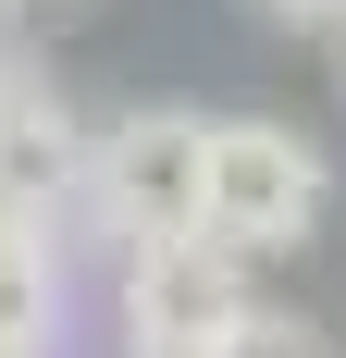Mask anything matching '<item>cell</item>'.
<instances>
[{"mask_svg":"<svg viewBox=\"0 0 346 358\" xmlns=\"http://www.w3.org/2000/svg\"><path fill=\"white\" fill-rule=\"evenodd\" d=\"M334 210V161L272 111H223L210 124V185H198V235L223 259H297Z\"/></svg>","mask_w":346,"mask_h":358,"instance_id":"obj_1","label":"cell"},{"mask_svg":"<svg viewBox=\"0 0 346 358\" xmlns=\"http://www.w3.org/2000/svg\"><path fill=\"white\" fill-rule=\"evenodd\" d=\"M198 185H210V124L198 111H111L87 124V173H74V210L99 222L111 248H173V235H198Z\"/></svg>","mask_w":346,"mask_h":358,"instance_id":"obj_2","label":"cell"},{"mask_svg":"<svg viewBox=\"0 0 346 358\" xmlns=\"http://www.w3.org/2000/svg\"><path fill=\"white\" fill-rule=\"evenodd\" d=\"M247 309V259H223L210 235H173V248H124V285H111V334L124 358H210V334Z\"/></svg>","mask_w":346,"mask_h":358,"instance_id":"obj_3","label":"cell"},{"mask_svg":"<svg viewBox=\"0 0 346 358\" xmlns=\"http://www.w3.org/2000/svg\"><path fill=\"white\" fill-rule=\"evenodd\" d=\"M74 173H87V124L50 74L0 62V198L25 210H74Z\"/></svg>","mask_w":346,"mask_h":358,"instance_id":"obj_4","label":"cell"},{"mask_svg":"<svg viewBox=\"0 0 346 358\" xmlns=\"http://www.w3.org/2000/svg\"><path fill=\"white\" fill-rule=\"evenodd\" d=\"M74 309V259H62V210L0 198V358H50Z\"/></svg>","mask_w":346,"mask_h":358,"instance_id":"obj_5","label":"cell"},{"mask_svg":"<svg viewBox=\"0 0 346 358\" xmlns=\"http://www.w3.org/2000/svg\"><path fill=\"white\" fill-rule=\"evenodd\" d=\"M210 358H334V346H321V334L297 322V309H272V296H247L235 322L210 334Z\"/></svg>","mask_w":346,"mask_h":358,"instance_id":"obj_6","label":"cell"},{"mask_svg":"<svg viewBox=\"0 0 346 358\" xmlns=\"http://www.w3.org/2000/svg\"><path fill=\"white\" fill-rule=\"evenodd\" d=\"M260 25H284V37H346V0H247Z\"/></svg>","mask_w":346,"mask_h":358,"instance_id":"obj_7","label":"cell"},{"mask_svg":"<svg viewBox=\"0 0 346 358\" xmlns=\"http://www.w3.org/2000/svg\"><path fill=\"white\" fill-rule=\"evenodd\" d=\"M334 99H346V37H334Z\"/></svg>","mask_w":346,"mask_h":358,"instance_id":"obj_8","label":"cell"},{"mask_svg":"<svg viewBox=\"0 0 346 358\" xmlns=\"http://www.w3.org/2000/svg\"><path fill=\"white\" fill-rule=\"evenodd\" d=\"M0 13H25V0H0Z\"/></svg>","mask_w":346,"mask_h":358,"instance_id":"obj_9","label":"cell"}]
</instances>
